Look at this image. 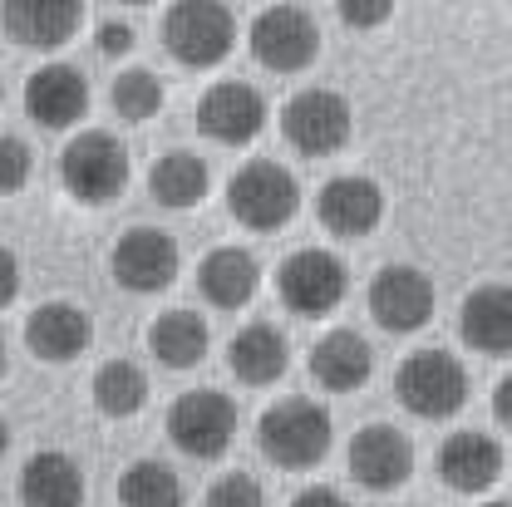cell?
<instances>
[{"label": "cell", "mask_w": 512, "mask_h": 507, "mask_svg": "<svg viewBox=\"0 0 512 507\" xmlns=\"http://www.w3.org/2000/svg\"><path fill=\"white\" fill-rule=\"evenodd\" d=\"M330 439H335L330 409L316 404V399H306V394L276 399V404L261 414V424H256L261 453H266L276 468H291V473L316 468L320 458L330 453Z\"/></svg>", "instance_id": "6da1fadb"}, {"label": "cell", "mask_w": 512, "mask_h": 507, "mask_svg": "<svg viewBox=\"0 0 512 507\" xmlns=\"http://www.w3.org/2000/svg\"><path fill=\"white\" fill-rule=\"evenodd\" d=\"M163 45L188 69L222 64L237 45V20H232L227 0H173L163 15Z\"/></svg>", "instance_id": "7a4b0ae2"}, {"label": "cell", "mask_w": 512, "mask_h": 507, "mask_svg": "<svg viewBox=\"0 0 512 507\" xmlns=\"http://www.w3.org/2000/svg\"><path fill=\"white\" fill-rule=\"evenodd\" d=\"M128 173H133V168H128V148L114 133H104V128L79 133L60 153V183H64V192H69L74 202H84V207L114 202V197L128 188Z\"/></svg>", "instance_id": "3957f363"}, {"label": "cell", "mask_w": 512, "mask_h": 507, "mask_svg": "<svg viewBox=\"0 0 512 507\" xmlns=\"http://www.w3.org/2000/svg\"><path fill=\"white\" fill-rule=\"evenodd\" d=\"M227 207L242 227L252 232H276L301 212V188L291 178V168L271 163V158H252L247 168L232 173L227 183Z\"/></svg>", "instance_id": "277c9868"}, {"label": "cell", "mask_w": 512, "mask_h": 507, "mask_svg": "<svg viewBox=\"0 0 512 507\" xmlns=\"http://www.w3.org/2000/svg\"><path fill=\"white\" fill-rule=\"evenodd\" d=\"M394 394L419 419H453L468 404V370L448 350H414L394 375Z\"/></svg>", "instance_id": "5b68a950"}, {"label": "cell", "mask_w": 512, "mask_h": 507, "mask_svg": "<svg viewBox=\"0 0 512 507\" xmlns=\"http://www.w3.org/2000/svg\"><path fill=\"white\" fill-rule=\"evenodd\" d=\"M168 439L188 458H222L237 439V404L217 389H188L168 409Z\"/></svg>", "instance_id": "8992f818"}, {"label": "cell", "mask_w": 512, "mask_h": 507, "mask_svg": "<svg viewBox=\"0 0 512 507\" xmlns=\"http://www.w3.org/2000/svg\"><path fill=\"white\" fill-rule=\"evenodd\" d=\"M276 291L286 301V311L306 320L330 316L345 291H350V276H345V261L335 252H320V247H306V252H291L276 271Z\"/></svg>", "instance_id": "52a82bcc"}, {"label": "cell", "mask_w": 512, "mask_h": 507, "mask_svg": "<svg viewBox=\"0 0 512 507\" xmlns=\"http://www.w3.org/2000/svg\"><path fill=\"white\" fill-rule=\"evenodd\" d=\"M281 133L296 153L306 158H330L350 143V99L340 89H301L281 109Z\"/></svg>", "instance_id": "ba28073f"}, {"label": "cell", "mask_w": 512, "mask_h": 507, "mask_svg": "<svg viewBox=\"0 0 512 507\" xmlns=\"http://www.w3.org/2000/svg\"><path fill=\"white\" fill-rule=\"evenodd\" d=\"M252 55L256 64L276 74H296L320 55V30L301 5H266L252 20Z\"/></svg>", "instance_id": "9c48e42d"}, {"label": "cell", "mask_w": 512, "mask_h": 507, "mask_svg": "<svg viewBox=\"0 0 512 507\" xmlns=\"http://www.w3.org/2000/svg\"><path fill=\"white\" fill-rule=\"evenodd\" d=\"M178 242L168 237V232H158V227H133L119 237V247L109 256V266H114V281L133 291V296H158V291H168L173 281H178Z\"/></svg>", "instance_id": "30bf717a"}, {"label": "cell", "mask_w": 512, "mask_h": 507, "mask_svg": "<svg viewBox=\"0 0 512 507\" xmlns=\"http://www.w3.org/2000/svg\"><path fill=\"white\" fill-rule=\"evenodd\" d=\"M197 128L212 138V143H227V148H242L252 143L256 133L266 128V99L256 84L242 79H222L202 94L197 104Z\"/></svg>", "instance_id": "8fae6325"}, {"label": "cell", "mask_w": 512, "mask_h": 507, "mask_svg": "<svg viewBox=\"0 0 512 507\" xmlns=\"http://www.w3.org/2000/svg\"><path fill=\"white\" fill-rule=\"evenodd\" d=\"M370 316L380 320L384 330L409 335L419 325H429L434 316V281L419 266H384L370 281Z\"/></svg>", "instance_id": "7c38bea8"}, {"label": "cell", "mask_w": 512, "mask_h": 507, "mask_svg": "<svg viewBox=\"0 0 512 507\" xmlns=\"http://www.w3.org/2000/svg\"><path fill=\"white\" fill-rule=\"evenodd\" d=\"M25 114L40 128L60 133L74 128L89 114V79L74 69V64H40L30 79H25Z\"/></svg>", "instance_id": "4fadbf2b"}, {"label": "cell", "mask_w": 512, "mask_h": 507, "mask_svg": "<svg viewBox=\"0 0 512 507\" xmlns=\"http://www.w3.org/2000/svg\"><path fill=\"white\" fill-rule=\"evenodd\" d=\"M5 35L25 50H60L79 35L84 0H0Z\"/></svg>", "instance_id": "5bb4252c"}, {"label": "cell", "mask_w": 512, "mask_h": 507, "mask_svg": "<svg viewBox=\"0 0 512 507\" xmlns=\"http://www.w3.org/2000/svg\"><path fill=\"white\" fill-rule=\"evenodd\" d=\"M350 473H355V483L370 488V493L404 488L409 473H414V444H409L399 429H389V424H370V429H360L355 444H350Z\"/></svg>", "instance_id": "9a60e30c"}, {"label": "cell", "mask_w": 512, "mask_h": 507, "mask_svg": "<svg viewBox=\"0 0 512 507\" xmlns=\"http://www.w3.org/2000/svg\"><path fill=\"white\" fill-rule=\"evenodd\" d=\"M320 222H325V232H335V237H370L375 227H380L384 217V192L375 178H360V173H345V178H330L325 188H320V202H316Z\"/></svg>", "instance_id": "2e32d148"}, {"label": "cell", "mask_w": 512, "mask_h": 507, "mask_svg": "<svg viewBox=\"0 0 512 507\" xmlns=\"http://www.w3.org/2000/svg\"><path fill=\"white\" fill-rule=\"evenodd\" d=\"M94 340V320L89 311L69 306V301H45L40 311H30L25 320V345L35 360H50V365H69L89 350Z\"/></svg>", "instance_id": "e0dca14e"}, {"label": "cell", "mask_w": 512, "mask_h": 507, "mask_svg": "<svg viewBox=\"0 0 512 507\" xmlns=\"http://www.w3.org/2000/svg\"><path fill=\"white\" fill-rule=\"evenodd\" d=\"M458 335L468 350L503 360L512 355V286H478L458 306Z\"/></svg>", "instance_id": "ac0fdd59"}, {"label": "cell", "mask_w": 512, "mask_h": 507, "mask_svg": "<svg viewBox=\"0 0 512 507\" xmlns=\"http://www.w3.org/2000/svg\"><path fill=\"white\" fill-rule=\"evenodd\" d=\"M439 478H444L453 493H488L498 478H503V448L498 439L478 434V429H463V434H448L439 448Z\"/></svg>", "instance_id": "d6986e66"}, {"label": "cell", "mask_w": 512, "mask_h": 507, "mask_svg": "<svg viewBox=\"0 0 512 507\" xmlns=\"http://www.w3.org/2000/svg\"><path fill=\"white\" fill-rule=\"evenodd\" d=\"M375 375V350L355 335V330H330L320 335L316 350H311V380L320 389H335V394H350Z\"/></svg>", "instance_id": "ffe728a7"}, {"label": "cell", "mask_w": 512, "mask_h": 507, "mask_svg": "<svg viewBox=\"0 0 512 507\" xmlns=\"http://www.w3.org/2000/svg\"><path fill=\"white\" fill-rule=\"evenodd\" d=\"M20 503L25 507H84V473H79V463L69 453H60V448L35 453L20 468Z\"/></svg>", "instance_id": "44dd1931"}, {"label": "cell", "mask_w": 512, "mask_h": 507, "mask_svg": "<svg viewBox=\"0 0 512 507\" xmlns=\"http://www.w3.org/2000/svg\"><path fill=\"white\" fill-rule=\"evenodd\" d=\"M197 286H202V296H207L212 306L237 311V306H247V301L256 296V286H261V266H256V256L242 252V247H217V252L202 256V266H197Z\"/></svg>", "instance_id": "7402d4cb"}, {"label": "cell", "mask_w": 512, "mask_h": 507, "mask_svg": "<svg viewBox=\"0 0 512 507\" xmlns=\"http://www.w3.org/2000/svg\"><path fill=\"white\" fill-rule=\"evenodd\" d=\"M291 365V350H286V335L266 320H256L247 330L232 335L227 345V370L237 375L242 384H276Z\"/></svg>", "instance_id": "603a6c76"}, {"label": "cell", "mask_w": 512, "mask_h": 507, "mask_svg": "<svg viewBox=\"0 0 512 507\" xmlns=\"http://www.w3.org/2000/svg\"><path fill=\"white\" fill-rule=\"evenodd\" d=\"M207 320L197 311H163L148 325V350L168 365V370H192L207 360Z\"/></svg>", "instance_id": "cb8c5ba5"}, {"label": "cell", "mask_w": 512, "mask_h": 507, "mask_svg": "<svg viewBox=\"0 0 512 507\" xmlns=\"http://www.w3.org/2000/svg\"><path fill=\"white\" fill-rule=\"evenodd\" d=\"M207 183H212L207 163H202L197 153H188V148L163 153V158L153 163V173H148V192H153V202H163V207H173V212L197 207V202L207 197Z\"/></svg>", "instance_id": "d4e9b609"}, {"label": "cell", "mask_w": 512, "mask_h": 507, "mask_svg": "<svg viewBox=\"0 0 512 507\" xmlns=\"http://www.w3.org/2000/svg\"><path fill=\"white\" fill-rule=\"evenodd\" d=\"M94 404L109 419H133L148 404V375L133 360H104L94 370Z\"/></svg>", "instance_id": "484cf974"}, {"label": "cell", "mask_w": 512, "mask_h": 507, "mask_svg": "<svg viewBox=\"0 0 512 507\" xmlns=\"http://www.w3.org/2000/svg\"><path fill=\"white\" fill-rule=\"evenodd\" d=\"M119 503L124 507H183V478L168 463H133L119 478Z\"/></svg>", "instance_id": "4316f807"}, {"label": "cell", "mask_w": 512, "mask_h": 507, "mask_svg": "<svg viewBox=\"0 0 512 507\" xmlns=\"http://www.w3.org/2000/svg\"><path fill=\"white\" fill-rule=\"evenodd\" d=\"M109 99H114V114L128 119V124H148L158 109H163V79L153 74V69H143V64H133L124 69L119 79H114V89H109Z\"/></svg>", "instance_id": "83f0119b"}, {"label": "cell", "mask_w": 512, "mask_h": 507, "mask_svg": "<svg viewBox=\"0 0 512 507\" xmlns=\"http://www.w3.org/2000/svg\"><path fill=\"white\" fill-rule=\"evenodd\" d=\"M207 507H266V493L252 473H222L207 488Z\"/></svg>", "instance_id": "f1b7e54d"}, {"label": "cell", "mask_w": 512, "mask_h": 507, "mask_svg": "<svg viewBox=\"0 0 512 507\" xmlns=\"http://www.w3.org/2000/svg\"><path fill=\"white\" fill-rule=\"evenodd\" d=\"M30 148L20 143V138H10V133H0V197H10V192H20L30 183Z\"/></svg>", "instance_id": "f546056e"}, {"label": "cell", "mask_w": 512, "mask_h": 507, "mask_svg": "<svg viewBox=\"0 0 512 507\" xmlns=\"http://www.w3.org/2000/svg\"><path fill=\"white\" fill-rule=\"evenodd\" d=\"M335 10L350 30H380L394 15V0H335Z\"/></svg>", "instance_id": "4dcf8cb0"}, {"label": "cell", "mask_w": 512, "mask_h": 507, "mask_svg": "<svg viewBox=\"0 0 512 507\" xmlns=\"http://www.w3.org/2000/svg\"><path fill=\"white\" fill-rule=\"evenodd\" d=\"M94 45H99V55H109V60H114V55H128V50H133V30H128L124 20H104Z\"/></svg>", "instance_id": "1f68e13d"}, {"label": "cell", "mask_w": 512, "mask_h": 507, "mask_svg": "<svg viewBox=\"0 0 512 507\" xmlns=\"http://www.w3.org/2000/svg\"><path fill=\"white\" fill-rule=\"evenodd\" d=\"M15 296H20V261H15L10 247H0V311H5Z\"/></svg>", "instance_id": "d6a6232c"}, {"label": "cell", "mask_w": 512, "mask_h": 507, "mask_svg": "<svg viewBox=\"0 0 512 507\" xmlns=\"http://www.w3.org/2000/svg\"><path fill=\"white\" fill-rule=\"evenodd\" d=\"M291 507H350L335 488H325V483H316V488H306V493H296V503Z\"/></svg>", "instance_id": "836d02e7"}, {"label": "cell", "mask_w": 512, "mask_h": 507, "mask_svg": "<svg viewBox=\"0 0 512 507\" xmlns=\"http://www.w3.org/2000/svg\"><path fill=\"white\" fill-rule=\"evenodd\" d=\"M493 414H498V424L512 429V375H503L498 389H493Z\"/></svg>", "instance_id": "e575fe53"}, {"label": "cell", "mask_w": 512, "mask_h": 507, "mask_svg": "<svg viewBox=\"0 0 512 507\" xmlns=\"http://www.w3.org/2000/svg\"><path fill=\"white\" fill-rule=\"evenodd\" d=\"M5 448H10V424L0 419V458H5Z\"/></svg>", "instance_id": "d590c367"}, {"label": "cell", "mask_w": 512, "mask_h": 507, "mask_svg": "<svg viewBox=\"0 0 512 507\" xmlns=\"http://www.w3.org/2000/svg\"><path fill=\"white\" fill-rule=\"evenodd\" d=\"M0 375H5V340H0Z\"/></svg>", "instance_id": "8d00e7d4"}, {"label": "cell", "mask_w": 512, "mask_h": 507, "mask_svg": "<svg viewBox=\"0 0 512 507\" xmlns=\"http://www.w3.org/2000/svg\"><path fill=\"white\" fill-rule=\"evenodd\" d=\"M124 5H153V0H124Z\"/></svg>", "instance_id": "74e56055"}, {"label": "cell", "mask_w": 512, "mask_h": 507, "mask_svg": "<svg viewBox=\"0 0 512 507\" xmlns=\"http://www.w3.org/2000/svg\"><path fill=\"white\" fill-rule=\"evenodd\" d=\"M488 507H512V503H488Z\"/></svg>", "instance_id": "f35d334b"}]
</instances>
